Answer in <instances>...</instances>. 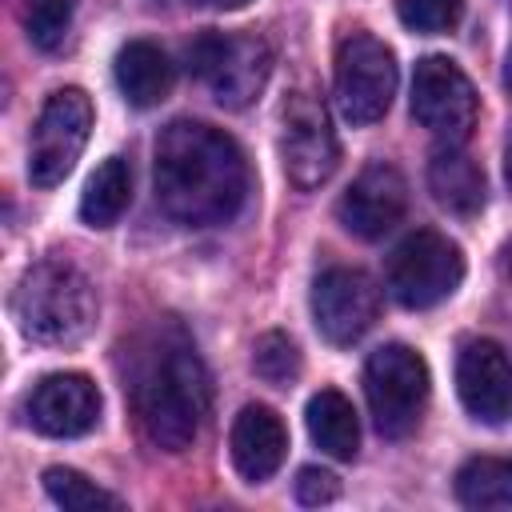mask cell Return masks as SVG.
<instances>
[{"mask_svg":"<svg viewBox=\"0 0 512 512\" xmlns=\"http://www.w3.org/2000/svg\"><path fill=\"white\" fill-rule=\"evenodd\" d=\"M124 392L140 436L160 452H184L204 428L212 388L208 368L176 320L148 324L128 348Z\"/></svg>","mask_w":512,"mask_h":512,"instance_id":"cell-1","label":"cell"},{"mask_svg":"<svg viewBox=\"0 0 512 512\" xmlns=\"http://www.w3.org/2000/svg\"><path fill=\"white\" fill-rule=\"evenodd\" d=\"M156 204L184 228L228 224L248 196V160L240 144L200 120H172L156 136Z\"/></svg>","mask_w":512,"mask_h":512,"instance_id":"cell-2","label":"cell"},{"mask_svg":"<svg viewBox=\"0 0 512 512\" xmlns=\"http://www.w3.org/2000/svg\"><path fill=\"white\" fill-rule=\"evenodd\" d=\"M12 320L32 344H76L96 324L92 280L72 260H40L12 292Z\"/></svg>","mask_w":512,"mask_h":512,"instance_id":"cell-3","label":"cell"},{"mask_svg":"<svg viewBox=\"0 0 512 512\" xmlns=\"http://www.w3.org/2000/svg\"><path fill=\"white\" fill-rule=\"evenodd\" d=\"M188 72L212 92L220 108H248L272 76V48L256 32L208 28L188 44Z\"/></svg>","mask_w":512,"mask_h":512,"instance_id":"cell-4","label":"cell"},{"mask_svg":"<svg viewBox=\"0 0 512 512\" xmlns=\"http://www.w3.org/2000/svg\"><path fill=\"white\" fill-rule=\"evenodd\" d=\"M364 396L380 436H408L428 404V364L408 344H384L364 364Z\"/></svg>","mask_w":512,"mask_h":512,"instance_id":"cell-5","label":"cell"},{"mask_svg":"<svg viewBox=\"0 0 512 512\" xmlns=\"http://www.w3.org/2000/svg\"><path fill=\"white\" fill-rule=\"evenodd\" d=\"M464 280V256L456 240L436 228H416L388 256V292L404 308H432L448 300Z\"/></svg>","mask_w":512,"mask_h":512,"instance_id":"cell-6","label":"cell"},{"mask_svg":"<svg viewBox=\"0 0 512 512\" xmlns=\"http://www.w3.org/2000/svg\"><path fill=\"white\" fill-rule=\"evenodd\" d=\"M396 56L372 32H352L336 48V104L348 124H376L396 96Z\"/></svg>","mask_w":512,"mask_h":512,"instance_id":"cell-7","label":"cell"},{"mask_svg":"<svg viewBox=\"0 0 512 512\" xmlns=\"http://www.w3.org/2000/svg\"><path fill=\"white\" fill-rule=\"evenodd\" d=\"M280 164L296 188H320L340 164L328 108L308 88L288 92V100L280 104Z\"/></svg>","mask_w":512,"mask_h":512,"instance_id":"cell-8","label":"cell"},{"mask_svg":"<svg viewBox=\"0 0 512 512\" xmlns=\"http://www.w3.org/2000/svg\"><path fill=\"white\" fill-rule=\"evenodd\" d=\"M92 132V100L80 88H60L44 100L32 148H28V180L36 188H56L80 160Z\"/></svg>","mask_w":512,"mask_h":512,"instance_id":"cell-9","label":"cell"},{"mask_svg":"<svg viewBox=\"0 0 512 512\" xmlns=\"http://www.w3.org/2000/svg\"><path fill=\"white\" fill-rule=\"evenodd\" d=\"M412 116L436 140L464 144L480 116V100L464 68L448 56H424L412 72Z\"/></svg>","mask_w":512,"mask_h":512,"instance_id":"cell-10","label":"cell"},{"mask_svg":"<svg viewBox=\"0 0 512 512\" xmlns=\"http://www.w3.org/2000/svg\"><path fill=\"white\" fill-rule=\"evenodd\" d=\"M380 316V288L360 268H328L312 284V320L328 344H356Z\"/></svg>","mask_w":512,"mask_h":512,"instance_id":"cell-11","label":"cell"},{"mask_svg":"<svg viewBox=\"0 0 512 512\" xmlns=\"http://www.w3.org/2000/svg\"><path fill=\"white\" fill-rule=\"evenodd\" d=\"M28 424L44 436L72 440L96 428L100 420V392L84 372H52L32 384L28 392Z\"/></svg>","mask_w":512,"mask_h":512,"instance_id":"cell-12","label":"cell"},{"mask_svg":"<svg viewBox=\"0 0 512 512\" xmlns=\"http://www.w3.org/2000/svg\"><path fill=\"white\" fill-rule=\"evenodd\" d=\"M456 392L480 424L512 420V360L496 340H468L456 356Z\"/></svg>","mask_w":512,"mask_h":512,"instance_id":"cell-13","label":"cell"},{"mask_svg":"<svg viewBox=\"0 0 512 512\" xmlns=\"http://www.w3.org/2000/svg\"><path fill=\"white\" fill-rule=\"evenodd\" d=\"M408 208V184L392 164H368L340 196V224L360 240H380L400 224Z\"/></svg>","mask_w":512,"mask_h":512,"instance_id":"cell-14","label":"cell"},{"mask_svg":"<svg viewBox=\"0 0 512 512\" xmlns=\"http://www.w3.org/2000/svg\"><path fill=\"white\" fill-rule=\"evenodd\" d=\"M228 448H232L236 472L248 484H264L268 476H276V468L288 456V428L268 404H248L232 420Z\"/></svg>","mask_w":512,"mask_h":512,"instance_id":"cell-15","label":"cell"},{"mask_svg":"<svg viewBox=\"0 0 512 512\" xmlns=\"http://www.w3.org/2000/svg\"><path fill=\"white\" fill-rule=\"evenodd\" d=\"M428 188H432V200L440 208H448L452 216H476L484 208V196H488L484 168L460 144H444L432 156V164H428Z\"/></svg>","mask_w":512,"mask_h":512,"instance_id":"cell-16","label":"cell"},{"mask_svg":"<svg viewBox=\"0 0 512 512\" xmlns=\"http://www.w3.org/2000/svg\"><path fill=\"white\" fill-rule=\"evenodd\" d=\"M172 80H176V68L164 56V48L148 40H128L116 52V88L132 108H156L160 100H168Z\"/></svg>","mask_w":512,"mask_h":512,"instance_id":"cell-17","label":"cell"},{"mask_svg":"<svg viewBox=\"0 0 512 512\" xmlns=\"http://www.w3.org/2000/svg\"><path fill=\"white\" fill-rule=\"evenodd\" d=\"M304 424H308V436L320 452L336 456V460H352L356 448H360V420H356V408L344 392L336 388H320L308 408H304Z\"/></svg>","mask_w":512,"mask_h":512,"instance_id":"cell-18","label":"cell"},{"mask_svg":"<svg viewBox=\"0 0 512 512\" xmlns=\"http://www.w3.org/2000/svg\"><path fill=\"white\" fill-rule=\"evenodd\" d=\"M132 200V168L124 156H108L84 184L80 196V220L88 228H112Z\"/></svg>","mask_w":512,"mask_h":512,"instance_id":"cell-19","label":"cell"},{"mask_svg":"<svg viewBox=\"0 0 512 512\" xmlns=\"http://www.w3.org/2000/svg\"><path fill=\"white\" fill-rule=\"evenodd\" d=\"M464 508H512V456H472L456 472Z\"/></svg>","mask_w":512,"mask_h":512,"instance_id":"cell-20","label":"cell"},{"mask_svg":"<svg viewBox=\"0 0 512 512\" xmlns=\"http://www.w3.org/2000/svg\"><path fill=\"white\" fill-rule=\"evenodd\" d=\"M44 492H48L60 508H72V512H96V508L116 512V508H124L120 496L96 488V484H92L84 472H76V468H48V472H44Z\"/></svg>","mask_w":512,"mask_h":512,"instance_id":"cell-21","label":"cell"},{"mask_svg":"<svg viewBox=\"0 0 512 512\" xmlns=\"http://www.w3.org/2000/svg\"><path fill=\"white\" fill-rule=\"evenodd\" d=\"M20 16H24V32L36 48L52 52L64 44L72 16H76V0H20Z\"/></svg>","mask_w":512,"mask_h":512,"instance_id":"cell-22","label":"cell"},{"mask_svg":"<svg viewBox=\"0 0 512 512\" xmlns=\"http://www.w3.org/2000/svg\"><path fill=\"white\" fill-rule=\"evenodd\" d=\"M252 372L272 388H288L300 376V348L284 332H264L252 344Z\"/></svg>","mask_w":512,"mask_h":512,"instance_id":"cell-23","label":"cell"},{"mask_svg":"<svg viewBox=\"0 0 512 512\" xmlns=\"http://www.w3.org/2000/svg\"><path fill=\"white\" fill-rule=\"evenodd\" d=\"M396 16L404 28L420 32V36H436V32H452L464 16V0H396Z\"/></svg>","mask_w":512,"mask_h":512,"instance_id":"cell-24","label":"cell"},{"mask_svg":"<svg viewBox=\"0 0 512 512\" xmlns=\"http://www.w3.org/2000/svg\"><path fill=\"white\" fill-rule=\"evenodd\" d=\"M336 496H340V480L328 468H300V476H296L300 504H332Z\"/></svg>","mask_w":512,"mask_h":512,"instance_id":"cell-25","label":"cell"},{"mask_svg":"<svg viewBox=\"0 0 512 512\" xmlns=\"http://www.w3.org/2000/svg\"><path fill=\"white\" fill-rule=\"evenodd\" d=\"M200 4H208V8H244L248 0H200Z\"/></svg>","mask_w":512,"mask_h":512,"instance_id":"cell-26","label":"cell"},{"mask_svg":"<svg viewBox=\"0 0 512 512\" xmlns=\"http://www.w3.org/2000/svg\"><path fill=\"white\" fill-rule=\"evenodd\" d=\"M504 176H508V188H512V148H508V160H504Z\"/></svg>","mask_w":512,"mask_h":512,"instance_id":"cell-27","label":"cell"},{"mask_svg":"<svg viewBox=\"0 0 512 512\" xmlns=\"http://www.w3.org/2000/svg\"><path fill=\"white\" fill-rule=\"evenodd\" d=\"M504 268H508V276H512V248L504 252Z\"/></svg>","mask_w":512,"mask_h":512,"instance_id":"cell-28","label":"cell"},{"mask_svg":"<svg viewBox=\"0 0 512 512\" xmlns=\"http://www.w3.org/2000/svg\"><path fill=\"white\" fill-rule=\"evenodd\" d=\"M508 84H512V52H508Z\"/></svg>","mask_w":512,"mask_h":512,"instance_id":"cell-29","label":"cell"}]
</instances>
